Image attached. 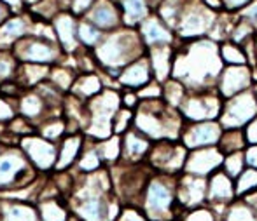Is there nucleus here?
I'll return each mask as SVG.
<instances>
[{
	"instance_id": "obj_15",
	"label": "nucleus",
	"mask_w": 257,
	"mask_h": 221,
	"mask_svg": "<svg viewBox=\"0 0 257 221\" xmlns=\"http://www.w3.org/2000/svg\"><path fill=\"white\" fill-rule=\"evenodd\" d=\"M4 221H35V212L27 206H13L4 212Z\"/></svg>"
},
{
	"instance_id": "obj_3",
	"label": "nucleus",
	"mask_w": 257,
	"mask_h": 221,
	"mask_svg": "<svg viewBox=\"0 0 257 221\" xmlns=\"http://www.w3.org/2000/svg\"><path fill=\"white\" fill-rule=\"evenodd\" d=\"M23 146L27 150L28 157L32 158V162L41 169L51 168L54 160H56V150L49 141L32 138V140H25Z\"/></svg>"
},
{
	"instance_id": "obj_8",
	"label": "nucleus",
	"mask_w": 257,
	"mask_h": 221,
	"mask_svg": "<svg viewBox=\"0 0 257 221\" xmlns=\"http://www.w3.org/2000/svg\"><path fill=\"white\" fill-rule=\"evenodd\" d=\"M122 7H124V20L130 24L139 23L147 16L146 0H122Z\"/></svg>"
},
{
	"instance_id": "obj_25",
	"label": "nucleus",
	"mask_w": 257,
	"mask_h": 221,
	"mask_svg": "<svg viewBox=\"0 0 257 221\" xmlns=\"http://www.w3.org/2000/svg\"><path fill=\"white\" fill-rule=\"evenodd\" d=\"M98 157H96L95 152H89V154H86L84 157H82L81 160V169H84V171H93V169H96V166H98Z\"/></svg>"
},
{
	"instance_id": "obj_2",
	"label": "nucleus",
	"mask_w": 257,
	"mask_h": 221,
	"mask_svg": "<svg viewBox=\"0 0 257 221\" xmlns=\"http://www.w3.org/2000/svg\"><path fill=\"white\" fill-rule=\"evenodd\" d=\"M135 44L139 42L133 35H115L100 47L98 58L107 64H121L128 60L126 52H130V47H135Z\"/></svg>"
},
{
	"instance_id": "obj_7",
	"label": "nucleus",
	"mask_w": 257,
	"mask_h": 221,
	"mask_svg": "<svg viewBox=\"0 0 257 221\" xmlns=\"http://www.w3.org/2000/svg\"><path fill=\"white\" fill-rule=\"evenodd\" d=\"M147 78H149V66H147L146 61H139V63H135L132 68H128L124 72L121 80L126 86H140L144 82H147Z\"/></svg>"
},
{
	"instance_id": "obj_11",
	"label": "nucleus",
	"mask_w": 257,
	"mask_h": 221,
	"mask_svg": "<svg viewBox=\"0 0 257 221\" xmlns=\"http://www.w3.org/2000/svg\"><path fill=\"white\" fill-rule=\"evenodd\" d=\"M56 32L60 35L61 42L67 49H72L75 46L74 40V21L70 16H60L56 20Z\"/></svg>"
},
{
	"instance_id": "obj_19",
	"label": "nucleus",
	"mask_w": 257,
	"mask_h": 221,
	"mask_svg": "<svg viewBox=\"0 0 257 221\" xmlns=\"http://www.w3.org/2000/svg\"><path fill=\"white\" fill-rule=\"evenodd\" d=\"M77 89L81 90L82 94H86V96H89V94H95L100 90V80L95 77V75H88V77H84L81 82H79Z\"/></svg>"
},
{
	"instance_id": "obj_21",
	"label": "nucleus",
	"mask_w": 257,
	"mask_h": 221,
	"mask_svg": "<svg viewBox=\"0 0 257 221\" xmlns=\"http://www.w3.org/2000/svg\"><path fill=\"white\" fill-rule=\"evenodd\" d=\"M220 52H222V58H224V60L233 61V63H243V61H245L243 52H241V50L238 49L236 46H233V44H226V46H222V49H220Z\"/></svg>"
},
{
	"instance_id": "obj_22",
	"label": "nucleus",
	"mask_w": 257,
	"mask_h": 221,
	"mask_svg": "<svg viewBox=\"0 0 257 221\" xmlns=\"http://www.w3.org/2000/svg\"><path fill=\"white\" fill-rule=\"evenodd\" d=\"M240 20L247 21L252 26H257V0H252L250 4L243 7V10L240 12Z\"/></svg>"
},
{
	"instance_id": "obj_4",
	"label": "nucleus",
	"mask_w": 257,
	"mask_h": 221,
	"mask_svg": "<svg viewBox=\"0 0 257 221\" xmlns=\"http://www.w3.org/2000/svg\"><path fill=\"white\" fill-rule=\"evenodd\" d=\"M142 34L151 46L168 44L172 40V32L158 20V18H147L142 24Z\"/></svg>"
},
{
	"instance_id": "obj_23",
	"label": "nucleus",
	"mask_w": 257,
	"mask_h": 221,
	"mask_svg": "<svg viewBox=\"0 0 257 221\" xmlns=\"http://www.w3.org/2000/svg\"><path fill=\"white\" fill-rule=\"evenodd\" d=\"M79 34H81L82 40H84L86 44H89V46L96 44V42H98V38H100V32H96L95 28L88 26V24H82L81 30H79Z\"/></svg>"
},
{
	"instance_id": "obj_27",
	"label": "nucleus",
	"mask_w": 257,
	"mask_h": 221,
	"mask_svg": "<svg viewBox=\"0 0 257 221\" xmlns=\"http://www.w3.org/2000/svg\"><path fill=\"white\" fill-rule=\"evenodd\" d=\"M63 131V124H51L48 126V128L42 129V134H44L46 138H49V140H54V138H58V134Z\"/></svg>"
},
{
	"instance_id": "obj_1",
	"label": "nucleus",
	"mask_w": 257,
	"mask_h": 221,
	"mask_svg": "<svg viewBox=\"0 0 257 221\" xmlns=\"http://www.w3.org/2000/svg\"><path fill=\"white\" fill-rule=\"evenodd\" d=\"M217 16L203 0H186L175 28L184 37H198L213 28Z\"/></svg>"
},
{
	"instance_id": "obj_5",
	"label": "nucleus",
	"mask_w": 257,
	"mask_h": 221,
	"mask_svg": "<svg viewBox=\"0 0 257 221\" xmlns=\"http://www.w3.org/2000/svg\"><path fill=\"white\" fill-rule=\"evenodd\" d=\"M25 171H28L25 168L23 160H21L20 155H6V157H0V184H7L13 180L18 181L20 174H23Z\"/></svg>"
},
{
	"instance_id": "obj_17",
	"label": "nucleus",
	"mask_w": 257,
	"mask_h": 221,
	"mask_svg": "<svg viewBox=\"0 0 257 221\" xmlns=\"http://www.w3.org/2000/svg\"><path fill=\"white\" fill-rule=\"evenodd\" d=\"M42 220L44 221H65L67 214H65L63 209L58 206V202H46L42 204Z\"/></svg>"
},
{
	"instance_id": "obj_14",
	"label": "nucleus",
	"mask_w": 257,
	"mask_h": 221,
	"mask_svg": "<svg viewBox=\"0 0 257 221\" xmlns=\"http://www.w3.org/2000/svg\"><path fill=\"white\" fill-rule=\"evenodd\" d=\"M79 212H81V216L86 221H102V216H103V209L98 198H88V200L81 206Z\"/></svg>"
},
{
	"instance_id": "obj_20",
	"label": "nucleus",
	"mask_w": 257,
	"mask_h": 221,
	"mask_svg": "<svg viewBox=\"0 0 257 221\" xmlns=\"http://www.w3.org/2000/svg\"><path fill=\"white\" fill-rule=\"evenodd\" d=\"M41 108H42V103L37 96L25 98L23 103H21V110H23V114L28 115V117H35V115L41 112Z\"/></svg>"
},
{
	"instance_id": "obj_30",
	"label": "nucleus",
	"mask_w": 257,
	"mask_h": 221,
	"mask_svg": "<svg viewBox=\"0 0 257 221\" xmlns=\"http://www.w3.org/2000/svg\"><path fill=\"white\" fill-rule=\"evenodd\" d=\"M13 117V110L6 101L0 100V120H7V118Z\"/></svg>"
},
{
	"instance_id": "obj_24",
	"label": "nucleus",
	"mask_w": 257,
	"mask_h": 221,
	"mask_svg": "<svg viewBox=\"0 0 257 221\" xmlns=\"http://www.w3.org/2000/svg\"><path fill=\"white\" fill-rule=\"evenodd\" d=\"M126 146H128V150L132 152V154H142V150L146 148V141L132 134V136L126 140Z\"/></svg>"
},
{
	"instance_id": "obj_16",
	"label": "nucleus",
	"mask_w": 257,
	"mask_h": 221,
	"mask_svg": "<svg viewBox=\"0 0 257 221\" xmlns=\"http://www.w3.org/2000/svg\"><path fill=\"white\" fill-rule=\"evenodd\" d=\"M168 47H163V44H159L158 49L153 50V63H154V68L158 72V77L163 78L168 72Z\"/></svg>"
},
{
	"instance_id": "obj_6",
	"label": "nucleus",
	"mask_w": 257,
	"mask_h": 221,
	"mask_svg": "<svg viewBox=\"0 0 257 221\" xmlns=\"http://www.w3.org/2000/svg\"><path fill=\"white\" fill-rule=\"evenodd\" d=\"M245 84H248V70L245 68H231L222 77V89L226 94L236 92L245 88Z\"/></svg>"
},
{
	"instance_id": "obj_29",
	"label": "nucleus",
	"mask_w": 257,
	"mask_h": 221,
	"mask_svg": "<svg viewBox=\"0 0 257 221\" xmlns=\"http://www.w3.org/2000/svg\"><path fill=\"white\" fill-rule=\"evenodd\" d=\"M54 80H56L58 86H61V88H68V86H70V82H72V77H70V74H68V72L60 70V72H56V74H54Z\"/></svg>"
},
{
	"instance_id": "obj_28",
	"label": "nucleus",
	"mask_w": 257,
	"mask_h": 221,
	"mask_svg": "<svg viewBox=\"0 0 257 221\" xmlns=\"http://www.w3.org/2000/svg\"><path fill=\"white\" fill-rule=\"evenodd\" d=\"M220 2H222V6L226 7L227 10H238L247 6V4H250L252 0H220Z\"/></svg>"
},
{
	"instance_id": "obj_33",
	"label": "nucleus",
	"mask_w": 257,
	"mask_h": 221,
	"mask_svg": "<svg viewBox=\"0 0 257 221\" xmlns=\"http://www.w3.org/2000/svg\"><path fill=\"white\" fill-rule=\"evenodd\" d=\"M6 2H9V4H18L20 0H6Z\"/></svg>"
},
{
	"instance_id": "obj_31",
	"label": "nucleus",
	"mask_w": 257,
	"mask_h": 221,
	"mask_svg": "<svg viewBox=\"0 0 257 221\" xmlns=\"http://www.w3.org/2000/svg\"><path fill=\"white\" fill-rule=\"evenodd\" d=\"M9 74H11V61L6 60V58H2V60H0V75H2V77H7Z\"/></svg>"
},
{
	"instance_id": "obj_34",
	"label": "nucleus",
	"mask_w": 257,
	"mask_h": 221,
	"mask_svg": "<svg viewBox=\"0 0 257 221\" xmlns=\"http://www.w3.org/2000/svg\"><path fill=\"white\" fill-rule=\"evenodd\" d=\"M2 18H4V9L0 7V20H2Z\"/></svg>"
},
{
	"instance_id": "obj_10",
	"label": "nucleus",
	"mask_w": 257,
	"mask_h": 221,
	"mask_svg": "<svg viewBox=\"0 0 257 221\" xmlns=\"http://www.w3.org/2000/svg\"><path fill=\"white\" fill-rule=\"evenodd\" d=\"M23 56L25 60H32V61H51L54 58V50L48 44L32 42V44L25 47Z\"/></svg>"
},
{
	"instance_id": "obj_26",
	"label": "nucleus",
	"mask_w": 257,
	"mask_h": 221,
	"mask_svg": "<svg viewBox=\"0 0 257 221\" xmlns=\"http://www.w3.org/2000/svg\"><path fill=\"white\" fill-rule=\"evenodd\" d=\"M44 75H46V68H41V66H28L27 68V77H28V82H30V84L41 80Z\"/></svg>"
},
{
	"instance_id": "obj_32",
	"label": "nucleus",
	"mask_w": 257,
	"mask_h": 221,
	"mask_svg": "<svg viewBox=\"0 0 257 221\" xmlns=\"http://www.w3.org/2000/svg\"><path fill=\"white\" fill-rule=\"evenodd\" d=\"M93 0H75V4H74V10H77V12H81V10H84L86 7L91 4Z\"/></svg>"
},
{
	"instance_id": "obj_12",
	"label": "nucleus",
	"mask_w": 257,
	"mask_h": 221,
	"mask_svg": "<svg viewBox=\"0 0 257 221\" xmlns=\"http://www.w3.org/2000/svg\"><path fill=\"white\" fill-rule=\"evenodd\" d=\"M91 18L98 26H103V28L112 26V24H115V21H117V18H115V10L105 2L100 4V6L93 10Z\"/></svg>"
},
{
	"instance_id": "obj_9",
	"label": "nucleus",
	"mask_w": 257,
	"mask_h": 221,
	"mask_svg": "<svg viewBox=\"0 0 257 221\" xmlns=\"http://www.w3.org/2000/svg\"><path fill=\"white\" fill-rule=\"evenodd\" d=\"M186 0H163L161 7H159V16L170 26H175L177 20H179L180 12H182V7Z\"/></svg>"
},
{
	"instance_id": "obj_13",
	"label": "nucleus",
	"mask_w": 257,
	"mask_h": 221,
	"mask_svg": "<svg viewBox=\"0 0 257 221\" xmlns=\"http://www.w3.org/2000/svg\"><path fill=\"white\" fill-rule=\"evenodd\" d=\"M77 150H79V140L77 138H68V140L63 143V146H61L60 158L56 160V168L63 169L65 166L70 164V162L75 158V155H77Z\"/></svg>"
},
{
	"instance_id": "obj_18",
	"label": "nucleus",
	"mask_w": 257,
	"mask_h": 221,
	"mask_svg": "<svg viewBox=\"0 0 257 221\" xmlns=\"http://www.w3.org/2000/svg\"><path fill=\"white\" fill-rule=\"evenodd\" d=\"M25 32V24L21 20H13L2 28L0 32V40H13V38L20 37Z\"/></svg>"
}]
</instances>
